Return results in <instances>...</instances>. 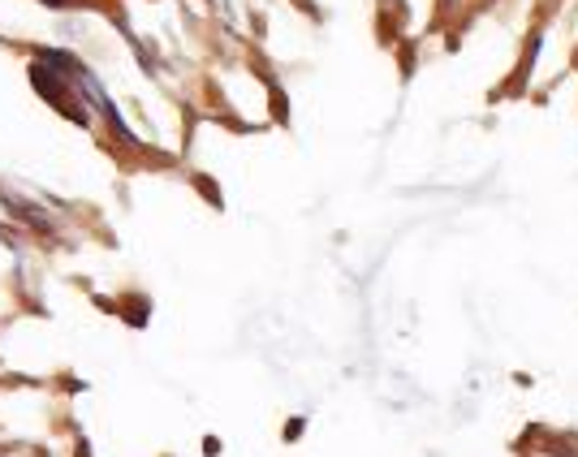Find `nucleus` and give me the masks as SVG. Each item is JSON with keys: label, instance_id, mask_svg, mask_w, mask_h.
Returning a JSON list of instances; mask_svg holds the SVG:
<instances>
[{"label": "nucleus", "instance_id": "2", "mask_svg": "<svg viewBox=\"0 0 578 457\" xmlns=\"http://www.w3.org/2000/svg\"><path fill=\"white\" fill-rule=\"evenodd\" d=\"M43 5H52V9H61V5H70V0H43Z\"/></svg>", "mask_w": 578, "mask_h": 457}, {"label": "nucleus", "instance_id": "1", "mask_svg": "<svg viewBox=\"0 0 578 457\" xmlns=\"http://www.w3.org/2000/svg\"><path fill=\"white\" fill-rule=\"evenodd\" d=\"M298 431H302V419H294V423H285V440H298Z\"/></svg>", "mask_w": 578, "mask_h": 457}]
</instances>
